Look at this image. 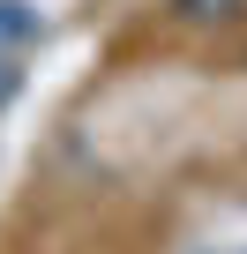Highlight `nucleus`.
<instances>
[{"mask_svg":"<svg viewBox=\"0 0 247 254\" xmlns=\"http://www.w3.org/2000/svg\"><path fill=\"white\" fill-rule=\"evenodd\" d=\"M0 38H38V15L23 0H0Z\"/></svg>","mask_w":247,"mask_h":254,"instance_id":"1","label":"nucleus"},{"mask_svg":"<svg viewBox=\"0 0 247 254\" xmlns=\"http://www.w3.org/2000/svg\"><path fill=\"white\" fill-rule=\"evenodd\" d=\"M187 15H225V0H180Z\"/></svg>","mask_w":247,"mask_h":254,"instance_id":"3","label":"nucleus"},{"mask_svg":"<svg viewBox=\"0 0 247 254\" xmlns=\"http://www.w3.org/2000/svg\"><path fill=\"white\" fill-rule=\"evenodd\" d=\"M15 90H23V67H15V53H0V105H8Z\"/></svg>","mask_w":247,"mask_h":254,"instance_id":"2","label":"nucleus"}]
</instances>
